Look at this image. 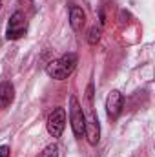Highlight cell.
<instances>
[{
  "label": "cell",
  "mask_w": 155,
  "mask_h": 157,
  "mask_svg": "<svg viewBox=\"0 0 155 157\" xmlns=\"http://www.w3.org/2000/svg\"><path fill=\"white\" fill-rule=\"evenodd\" d=\"M86 99H88V115L84 113V135L88 137V143L95 146L100 139V126H99V117L93 110V84H88L86 90Z\"/></svg>",
  "instance_id": "1"
},
{
  "label": "cell",
  "mask_w": 155,
  "mask_h": 157,
  "mask_svg": "<svg viewBox=\"0 0 155 157\" xmlns=\"http://www.w3.org/2000/svg\"><path fill=\"white\" fill-rule=\"evenodd\" d=\"M77 62H78V59L75 53H66V55L51 60L46 66V73L51 78H55V80H64V78H68L75 71Z\"/></svg>",
  "instance_id": "2"
},
{
  "label": "cell",
  "mask_w": 155,
  "mask_h": 157,
  "mask_svg": "<svg viewBox=\"0 0 155 157\" xmlns=\"http://www.w3.org/2000/svg\"><path fill=\"white\" fill-rule=\"evenodd\" d=\"M28 33V18L22 11H15L9 17L7 28H6V39L7 40H18Z\"/></svg>",
  "instance_id": "3"
},
{
  "label": "cell",
  "mask_w": 155,
  "mask_h": 157,
  "mask_svg": "<svg viewBox=\"0 0 155 157\" xmlns=\"http://www.w3.org/2000/svg\"><path fill=\"white\" fill-rule=\"evenodd\" d=\"M70 122H71V130L75 137L80 139L84 135V110L75 95H71L70 99Z\"/></svg>",
  "instance_id": "4"
},
{
  "label": "cell",
  "mask_w": 155,
  "mask_h": 157,
  "mask_svg": "<svg viewBox=\"0 0 155 157\" xmlns=\"http://www.w3.org/2000/svg\"><path fill=\"white\" fill-rule=\"evenodd\" d=\"M64 126H66V110L64 108H55L46 121V128H47V133L51 137H60L62 132H64Z\"/></svg>",
  "instance_id": "5"
},
{
  "label": "cell",
  "mask_w": 155,
  "mask_h": 157,
  "mask_svg": "<svg viewBox=\"0 0 155 157\" xmlns=\"http://www.w3.org/2000/svg\"><path fill=\"white\" fill-rule=\"evenodd\" d=\"M122 106H124V97L119 90H112L108 99H106V113L112 121L119 119L120 112H122Z\"/></svg>",
  "instance_id": "6"
},
{
  "label": "cell",
  "mask_w": 155,
  "mask_h": 157,
  "mask_svg": "<svg viewBox=\"0 0 155 157\" xmlns=\"http://www.w3.org/2000/svg\"><path fill=\"white\" fill-rule=\"evenodd\" d=\"M84 24H86V13L82 11V7L71 6V9H70V26H71V29L73 31H82Z\"/></svg>",
  "instance_id": "7"
},
{
  "label": "cell",
  "mask_w": 155,
  "mask_h": 157,
  "mask_svg": "<svg viewBox=\"0 0 155 157\" xmlns=\"http://www.w3.org/2000/svg\"><path fill=\"white\" fill-rule=\"evenodd\" d=\"M15 101V88L11 82H0V110L7 108Z\"/></svg>",
  "instance_id": "8"
},
{
  "label": "cell",
  "mask_w": 155,
  "mask_h": 157,
  "mask_svg": "<svg viewBox=\"0 0 155 157\" xmlns=\"http://www.w3.org/2000/svg\"><path fill=\"white\" fill-rule=\"evenodd\" d=\"M100 35H102V29L99 26L89 28V31H88V44L89 46H97V42L100 40Z\"/></svg>",
  "instance_id": "9"
},
{
  "label": "cell",
  "mask_w": 155,
  "mask_h": 157,
  "mask_svg": "<svg viewBox=\"0 0 155 157\" xmlns=\"http://www.w3.org/2000/svg\"><path fill=\"white\" fill-rule=\"evenodd\" d=\"M39 157H59V146L55 144V143H51V144H47L42 152H40Z\"/></svg>",
  "instance_id": "10"
},
{
  "label": "cell",
  "mask_w": 155,
  "mask_h": 157,
  "mask_svg": "<svg viewBox=\"0 0 155 157\" xmlns=\"http://www.w3.org/2000/svg\"><path fill=\"white\" fill-rule=\"evenodd\" d=\"M0 157H9V146L7 144H2L0 146Z\"/></svg>",
  "instance_id": "11"
},
{
  "label": "cell",
  "mask_w": 155,
  "mask_h": 157,
  "mask_svg": "<svg viewBox=\"0 0 155 157\" xmlns=\"http://www.w3.org/2000/svg\"><path fill=\"white\" fill-rule=\"evenodd\" d=\"M0 6H2V2H0Z\"/></svg>",
  "instance_id": "12"
}]
</instances>
